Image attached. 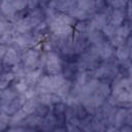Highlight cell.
<instances>
[{
    "label": "cell",
    "mask_w": 132,
    "mask_h": 132,
    "mask_svg": "<svg viewBox=\"0 0 132 132\" xmlns=\"http://www.w3.org/2000/svg\"><path fill=\"white\" fill-rule=\"evenodd\" d=\"M6 51H7V46L4 45V44H1V43H0V60L4 57Z\"/></svg>",
    "instance_id": "obj_21"
},
{
    "label": "cell",
    "mask_w": 132,
    "mask_h": 132,
    "mask_svg": "<svg viewBox=\"0 0 132 132\" xmlns=\"http://www.w3.org/2000/svg\"><path fill=\"white\" fill-rule=\"evenodd\" d=\"M91 46L93 47V50L95 51L97 57L99 58V60L101 61H106L108 59H111V57L113 56V46L107 42V41H101L99 43L96 44H91Z\"/></svg>",
    "instance_id": "obj_3"
},
{
    "label": "cell",
    "mask_w": 132,
    "mask_h": 132,
    "mask_svg": "<svg viewBox=\"0 0 132 132\" xmlns=\"http://www.w3.org/2000/svg\"><path fill=\"white\" fill-rule=\"evenodd\" d=\"M38 24H39L38 21H36L35 19H33L28 14L26 18L16 20L11 28L15 32V34H22V33L31 32Z\"/></svg>",
    "instance_id": "obj_2"
},
{
    "label": "cell",
    "mask_w": 132,
    "mask_h": 132,
    "mask_svg": "<svg viewBox=\"0 0 132 132\" xmlns=\"http://www.w3.org/2000/svg\"><path fill=\"white\" fill-rule=\"evenodd\" d=\"M11 3L16 11H21L27 7V0H7Z\"/></svg>",
    "instance_id": "obj_19"
},
{
    "label": "cell",
    "mask_w": 132,
    "mask_h": 132,
    "mask_svg": "<svg viewBox=\"0 0 132 132\" xmlns=\"http://www.w3.org/2000/svg\"><path fill=\"white\" fill-rule=\"evenodd\" d=\"M1 68H2V63H1V61H0V71H1Z\"/></svg>",
    "instance_id": "obj_24"
},
{
    "label": "cell",
    "mask_w": 132,
    "mask_h": 132,
    "mask_svg": "<svg viewBox=\"0 0 132 132\" xmlns=\"http://www.w3.org/2000/svg\"><path fill=\"white\" fill-rule=\"evenodd\" d=\"M15 36H16L15 32L10 27L8 30H6L5 32H3L0 35V43L1 44H4L6 46L7 45H10V44H13V41H14Z\"/></svg>",
    "instance_id": "obj_11"
},
{
    "label": "cell",
    "mask_w": 132,
    "mask_h": 132,
    "mask_svg": "<svg viewBox=\"0 0 132 132\" xmlns=\"http://www.w3.org/2000/svg\"><path fill=\"white\" fill-rule=\"evenodd\" d=\"M50 0H39V2H48Z\"/></svg>",
    "instance_id": "obj_23"
},
{
    "label": "cell",
    "mask_w": 132,
    "mask_h": 132,
    "mask_svg": "<svg viewBox=\"0 0 132 132\" xmlns=\"http://www.w3.org/2000/svg\"><path fill=\"white\" fill-rule=\"evenodd\" d=\"M3 62H2V65L3 66H6V67H13L15 64L20 63L21 62V56H20V52L14 48L13 46L12 47H9L7 48L4 57L2 58Z\"/></svg>",
    "instance_id": "obj_6"
},
{
    "label": "cell",
    "mask_w": 132,
    "mask_h": 132,
    "mask_svg": "<svg viewBox=\"0 0 132 132\" xmlns=\"http://www.w3.org/2000/svg\"><path fill=\"white\" fill-rule=\"evenodd\" d=\"M39 56H40V54H39L38 51L28 48V50H26V51L24 52V54H23L22 57H21L22 64H23L28 70L34 69V68L38 67Z\"/></svg>",
    "instance_id": "obj_4"
},
{
    "label": "cell",
    "mask_w": 132,
    "mask_h": 132,
    "mask_svg": "<svg viewBox=\"0 0 132 132\" xmlns=\"http://www.w3.org/2000/svg\"><path fill=\"white\" fill-rule=\"evenodd\" d=\"M88 21H89L88 23L91 26V28L96 29V30H102L103 27L109 22V18L101 11H97L93 13L92 16Z\"/></svg>",
    "instance_id": "obj_5"
},
{
    "label": "cell",
    "mask_w": 132,
    "mask_h": 132,
    "mask_svg": "<svg viewBox=\"0 0 132 132\" xmlns=\"http://www.w3.org/2000/svg\"><path fill=\"white\" fill-rule=\"evenodd\" d=\"M119 26H116L113 24H111L110 22H108L102 29V33H103V36L104 37H107V38H110L111 36H113L116 34V31H117V28Z\"/></svg>",
    "instance_id": "obj_16"
},
{
    "label": "cell",
    "mask_w": 132,
    "mask_h": 132,
    "mask_svg": "<svg viewBox=\"0 0 132 132\" xmlns=\"http://www.w3.org/2000/svg\"><path fill=\"white\" fill-rule=\"evenodd\" d=\"M116 34L124 37V38H128L130 35V26L128 24H122L117 28Z\"/></svg>",
    "instance_id": "obj_17"
},
{
    "label": "cell",
    "mask_w": 132,
    "mask_h": 132,
    "mask_svg": "<svg viewBox=\"0 0 132 132\" xmlns=\"http://www.w3.org/2000/svg\"><path fill=\"white\" fill-rule=\"evenodd\" d=\"M121 131H131V128L130 127H123L122 129H121Z\"/></svg>",
    "instance_id": "obj_22"
},
{
    "label": "cell",
    "mask_w": 132,
    "mask_h": 132,
    "mask_svg": "<svg viewBox=\"0 0 132 132\" xmlns=\"http://www.w3.org/2000/svg\"><path fill=\"white\" fill-rule=\"evenodd\" d=\"M87 39H88L89 44H96V43H99V42L103 41L104 36H103V33L101 32V30L93 29L90 26V31L88 32Z\"/></svg>",
    "instance_id": "obj_8"
},
{
    "label": "cell",
    "mask_w": 132,
    "mask_h": 132,
    "mask_svg": "<svg viewBox=\"0 0 132 132\" xmlns=\"http://www.w3.org/2000/svg\"><path fill=\"white\" fill-rule=\"evenodd\" d=\"M27 113L24 111V109L23 108H20V109H18L14 113H12V117H11V119H10V124L11 125H18L19 123H22L26 118H27Z\"/></svg>",
    "instance_id": "obj_14"
},
{
    "label": "cell",
    "mask_w": 132,
    "mask_h": 132,
    "mask_svg": "<svg viewBox=\"0 0 132 132\" xmlns=\"http://www.w3.org/2000/svg\"><path fill=\"white\" fill-rule=\"evenodd\" d=\"M14 74L12 71L10 72H3L0 74V90H4L8 87V85L14 79Z\"/></svg>",
    "instance_id": "obj_13"
},
{
    "label": "cell",
    "mask_w": 132,
    "mask_h": 132,
    "mask_svg": "<svg viewBox=\"0 0 132 132\" xmlns=\"http://www.w3.org/2000/svg\"><path fill=\"white\" fill-rule=\"evenodd\" d=\"M45 71L50 75L59 74L63 71V61L60 56L55 52H48L45 54V63L44 66Z\"/></svg>",
    "instance_id": "obj_1"
},
{
    "label": "cell",
    "mask_w": 132,
    "mask_h": 132,
    "mask_svg": "<svg viewBox=\"0 0 132 132\" xmlns=\"http://www.w3.org/2000/svg\"><path fill=\"white\" fill-rule=\"evenodd\" d=\"M109 40H110L109 43H110L113 47H119V46L124 45V44L126 43L127 38H124V37H122V36H120V35H118V34H114L113 36H111V37L109 38Z\"/></svg>",
    "instance_id": "obj_18"
},
{
    "label": "cell",
    "mask_w": 132,
    "mask_h": 132,
    "mask_svg": "<svg viewBox=\"0 0 132 132\" xmlns=\"http://www.w3.org/2000/svg\"><path fill=\"white\" fill-rule=\"evenodd\" d=\"M41 74H42V68L36 67L34 69L29 70L24 78H25V80H26V82L28 84L29 87H35L36 84L39 81L40 77L42 76Z\"/></svg>",
    "instance_id": "obj_7"
},
{
    "label": "cell",
    "mask_w": 132,
    "mask_h": 132,
    "mask_svg": "<svg viewBox=\"0 0 132 132\" xmlns=\"http://www.w3.org/2000/svg\"><path fill=\"white\" fill-rule=\"evenodd\" d=\"M113 55L116 56L118 62L123 63L124 61H126V60L129 59V56H130V47H128L126 44L121 45V46L117 47V51L113 53Z\"/></svg>",
    "instance_id": "obj_10"
},
{
    "label": "cell",
    "mask_w": 132,
    "mask_h": 132,
    "mask_svg": "<svg viewBox=\"0 0 132 132\" xmlns=\"http://www.w3.org/2000/svg\"><path fill=\"white\" fill-rule=\"evenodd\" d=\"M28 88H29V86H28V84L26 82L25 78H18V81L14 82L12 90H13L14 92H16L19 95H21V94H24V93L27 91Z\"/></svg>",
    "instance_id": "obj_15"
},
{
    "label": "cell",
    "mask_w": 132,
    "mask_h": 132,
    "mask_svg": "<svg viewBox=\"0 0 132 132\" xmlns=\"http://www.w3.org/2000/svg\"><path fill=\"white\" fill-rule=\"evenodd\" d=\"M125 21V8L123 9H113L109 19V22L116 26H120Z\"/></svg>",
    "instance_id": "obj_9"
},
{
    "label": "cell",
    "mask_w": 132,
    "mask_h": 132,
    "mask_svg": "<svg viewBox=\"0 0 132 132\" xmlns=\"http://www.w3.org/2000/svg\"><path fill=\"white\" fill-rule=\"evenodd\" d=\"M39 4V0H27V7H29L31 10L37 8Z\"/></svg>",
    "instance_id": "obj_20"
},
{
    "label": "cell",
    "mask_w": 132,
    "mask_h": 132,
    "mask_svg": "<svg viewBox=\"0 0 132 132\" xmlns=\"http://www.w3.org/2000/svg\"><path fill=\"white\" fill-rule=\"evenodd\" d=\"M110 92H111V89H110V86L107 84V82H99L97 89L95 90L94 94H96L97 96H99L100 98L102 99H106L109 95H110Z\"/></svg>",
    "instance_id": "obj_12"
}]
</instances>
